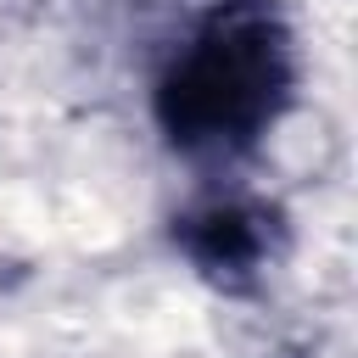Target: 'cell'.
I'll use <instances>...</instances> for the list:
<instances>
[{"label": "cell", "mask_w": 358, "mask_h": 358, "mask_svg": "<svg viewBox=\"0 0 358 358\" xmlns=\"http://www.w3.org/2000/svg\"><path fill=\"white\" fill-rule=\"evenodd\" d=\"M302 84L296 28L280 0H207L157 73L151 112L190 162H235L291 112Z\"/></svg>", "instance_id": "6da1fadb"}, {"label": "cell", "mask_w": 358, "mask_h": 358, "mask_svg": "<svg viewBox=\"0 0 358 358\" xmlns=\"http://www.w3.org/2000/svg\"><path fill=\"white\" fill-rule=\"evenodd\" d=\"M280 213L263 201V196H241V190H224V196H201L196 207H185L173 218V246L218 285H246L257 280L274 252H280Z\"/></svg>", "instance_id": "7a4b0ae2"}]
</instances>
